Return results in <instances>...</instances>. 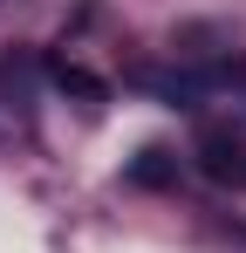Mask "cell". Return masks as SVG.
I'll list each match as a JSON object with an SVG mask.
<instances>
[{"instance_id":"7a4b0ae2","label":"cell","mask_w":246,"mask_h":253,"mask_svg":"<svg viewBox=\"0 0 246 253\" xmlns=\"http://www.w3.org/2000/svg\"><path fill=\"white\" fill-rule=\"evenodd\" d=\"M48 76H55L62 89H76V96H89V103H103V83H96L89 69H76L69 55H55V62H48Z\"/></svg>"},{"instance_id":"6da1fadb","label":"cell","mask_w":246,"mask_h":253,"mask_svg":"<svg viewBox=\"0 0 246 253\" xmlns=\"http://www.w3.org/2000/svg\"><path fill=\"white\" fill-rule=\"evenodd\" d=\"M199 171L212 178V185L246 192V137H233V130H205V137H199Z\"/></svg>"}]
</instances>
